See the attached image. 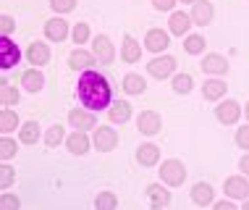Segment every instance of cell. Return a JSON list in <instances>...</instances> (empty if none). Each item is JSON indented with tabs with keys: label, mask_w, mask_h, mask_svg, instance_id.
Masks as SVG:
<instances>
[{
	"label": "cell",
	"mask_w": 249,
	"mask_h": 210,
	"mask_svg": "<svg viewBox=\"0 0 249 210\" xmlns=\"http://www.w3.org/2000/svg\"><path fill=\"white\" fill-rule=\"evenodd\" d=\"M160 126H163V121H160V116L155 111H144V113H139V118H137V129L142 134H147V137H152V134H158L160 132Z\"/></svg>",
	"instance_id": "ba28073f"
},
{
	"label": "cell",
	"mask_w": 249,
	"mask_h": 210,
	"mask_svg": "<svg viewBox=\"0 0 249 210\" xmlns=\"http://www.w3.org/2000/svg\"><path fill=\"white\" fill-rule=\"evenodd\" d=\"M192 202H194V205H199V208L213 205V187L205 184V181L194 184V187H192Z\"/></svg>",
	"instance_id": "44dd1931"
},
{
	"label": "cell",
	"mask_w": 249,
	"mask_h": 210,
	"mask_svg": "<svg viewBox=\"0 0 249 210\" xmlns=\"http://www.w3.org/2000/svg\"><path fill=\"white\" fill-rule=\"evenodd\" d=\"M76 95L82 100L84 108L89 111H100V108H107L110 105V84L103 74L87 69L82 76H79V84H76Z\"/></svg>",
	"instance_id": "6da1fadb"
},
{
	"label": "cell",
	"mask_w": 249,
	"mask_h": 210,
	"mask_svg": "<svg viewBox=\"0 0 249 210\" xmlns=\"http://www.w3.org/2000/svg\"><path fill=\"white\" fill-rule=\"evenodd\" d=\"M11 184H13V168L3 166V168H0V189H8Z\"/></svg>",
	"instance_id": "74e56055"
},
{
	"label": "cell",
	"mask_w": 249,
	"mask_h": 210,
	"mask_svg": "<svg viewBox=\"0 0 249 210\" xmlns=\"http://www.w3.org/2000/svg\"><path fill=\"white\" fill-rule=\"evenodd\" d=\"M215 116H218L220 124H236L239 116H241V105L236 103V100H223L218 108H215Z\"/></svg>",
	"instance_id": "8992f818"
},
{
	"label": "cell",
	"mask_w": 249,
	"mask_h": 210,
	"mask_svg": "<svg viewBox=\"0 0 249 210\" xmlns=\"http://www.w3.org/2000/svg\"><path fill=\"white\" fill-rule=\"evenodd\" d=\"M92 53L100 58V63H113V58H116V50H113L110 39L105 35H97L95 37V45H92Z\"/></svg>",
	"instance_id": "4fadbf2b"
},
{
	"label": "cell",
	"mask_w": 249,
	"mask_h": 210,
	"mask_svg": "<svg viewBox=\"0 0 249 210\" xmlns=\"http://www.w3.org/2000/svg\"><path fill=\"white\" fill-rule=\"evenodd\" d=\"M18 60H21V50H18L8 37H3L0 39V69L8 71V69H13V66L18 63Z\"/></svg>",
	"instance_id": "277c9868"
},
{
	"label": "cell",
	"mask_w": 249,
	"mask_h": 210,
	"mask_svg": "<svg viewBox=\"0 0 249 210\" xmlns=\"http://www.w3.org/2000/svg\"><path fill=\"white\" fill-rule=\"evenodd\" d=\"M181 3H197V0H181Z\"/></svg>",
	"instance_id": "f6af8a7d"
},
{
	"label": "cell",
	"mask_w": 249,
	"mask_h": 210,
	"mask_svg": "<svg viewBox=\"0 0 249 210\" xmlns=\"http://www.w3.org/2000/svg\"><path fill=\"white\" fill-rule=\"evenodd\" d=\"M45 35H48V39H53V42H63V39L69 37V24H66L63 19H50V21L45 24Z\"/></svg>",
	"instance_id": "ac0fdd59"
},
{
	"label": "cell",
	"mask_w": 249,
	"mask_h": 210,
	"mask_svg": "<svg viewBox=\"0 0 249 210\" xmlns=\"http://www.w3.org/2000/svg\"><path fill=\"white\" fill-rule=\"evenodd\" d=\"M247 118H249V103H247Z\"/></svg>",
	"instance_id": "bcb514c9"
},
{
	"label": "cell",
	"mask_w": 249,
	"mask_h": 210,
	"mask_svg": "<svg viewBox=\"0 0 249 210\" xmlns=\"http://www.w3.org/2000/svg\"><path fill=\"white\" fill-rule=\"evenodd\" d=\"M168 45H171V32H163V29H150L147 32L144 47L150 53H163Z\"/></svg>",
	"instance_id": "52a82bcc"
},
{
	"label": "cell",
	"mask_w": 249,
	"mask_h": 210,
	"mask_svg": "<svg viewBox=\"0 0 249 210\" xmlns=\"http://www.w3.org/2000/svg\"><path fill=\"white\" fill-rule=\"evenodd\" d=\"M63 137H66V134H63V126L55 124V126L48 129V134H45V145H48V147H58L60 142H63Z\"/></svg>",
	"instance_id": "f546056e"
},
{
	"label": "cell",
	"mask_w": 249,
	"mask_h": 210,
	"mask_svg": "<svg viewBox=\"0 0 249 210\" xmlns=\"http://www.w3.org/2000/svg\"><path fill=\"white\" fill-rule=\"evenodd\" d=\"M192 76L189 74H178V76H173V90H176L178 95H189L192 92Z\"/></svg>",
	"instance_id": "1f68e13d"
},
{
	"label": "cell",
	"mask_w": 249,
	"mask_h": 210,
	"mask_svg": "<svg viewBox=\"0 0 249 210\" xmlns=\"http://www.w3.org/2000/svg\"><path fill=\"white\" fill-rule=\"evenodd\" d=\"M158 160H160V150H158L155 145H139V147H137V163H139V166H147V168H150V166L158 163Z\"/></svg>",
	"instance_id": "603a6c76"
},
{
	"label": "cell",
	"mask_w": 249,
	"mask_h": 210,
	"mask_svg": "<svg viewBox=\"0 0 249 210\" xmlns=\"http://www.w3.org/2000/svg\"><path fill=\"white\" fill-rule=\"evenodd\" d=\"M147 197H150V202H152L155 210L171 205V192H168L163 184H150V187H147Z\"/></svg>",
	"instance_id": "5bb4252c"
},
{
	"label": "cell",
	"mask_w": 249,
	"mask_h": 210,
	"mask_svg": "<svg viewBox=\"0 0 249 210\" xmlns=\"http://www.w3.org/2000/svg\"><path fill=\"white\" fill-rule=\"evenodd\" d=\"M18 137H21L24 145H35V142L39 139V126H37V121H26V124L18 129Z\"/></svg>",
	"instance_id": "f1b7e54d"
},
{
	"label": "cell",
	"mask_w": 249,
	"mask_h": 210,
	"mask_svg": "<svg viewBox=\"0 0 249 210\" xmlns=\"http://www.w3.org/2000/svg\"><path fill=\"white\" fill-rule=\"evenodd\" d=\"M239 168H241V171H244V173L249 176V155H244V158L239 160Z\"/></svg>",
	"instance_id": "7bdbcfd3"
},
{
	"label": "cell",
	"mask_w": 249,
	"mask_h": 210,
	"mask_svg": "<svg viewBox=\"0 0 249 210\" xmlns=\"http://www.w3.org/2000/svg\"><path fill=\"white\" fill-rule=\"evenodd\" d=\"M184 47H186V53L197 56V53L205 50V37H199V35H189V37L184 39Z\"/></svg>",
	"instance_id": "d6a6232c"
},
{
	"label": "cell",
	"mask_w": 249,
	"mask_h": 210,
	"mask_svg": "<svg viewBox=\"0 0 249 210\" xmlns=\"http://www.w3.org/2000/svg\"><path fill=\"white\" fill-rule=\"evenodd\" d=\"M244 210H249V200H244Z\"/></svg>",
	"instance_id": "ee69618b"
},
{
	"label": "cell",
	"mask_w": 249,
	"mask_h": 210,
	"mask_svg": "<svg viewBox=\"0 0 249 210\" xmlns=\"http://www.w3.org/2000/svg\"><path fill=\"white\" fill-rule=\"evenodd\" d=\"M18 129V116H16V111H11V108H3L0 111V132L3 134H11V132H16Z\"/></svg>",
	"instance_id": "83f0119b"
},
{
	"label": "cell",
	"mask_w": 249,
	"mask_h": 210,
	"mask_svg": "<svg viewBox=\"0 0 249 210\" xmlns=\"http://www.w3.org/2000/svg\"><path fill=\"white\" fill-rule=\"evenodd\" d=\"M50 8L55 13H69L76 8V0H50Z\"/></svg>",
	"instance_id": "d590c367"
},
{
	"label": "cell",
	"mask_w": 249,
	"mask_h": 210,
	"mask_svg": "<svg viewBox=\"0 0 249 210\" xmlns=\"http://www.w3.org/2000/svg\"><path fill=\"white\" fill-rule=\"evenodd\" d=\"M226 194L233 200H247V194H249L247 176H231V179H226Z\"/></svg>",
	"instance_id": "8fae6325"
},
{
	"label": "cell",
	"mask_w": 249,
	"mask_h": 210,
	"mask_svg": "<svg viewBox=\"0 0 249 210\" xmlns=\"http://www.w3.org/2000/svg\"><path fill=\"white\" fill-rule=\"evenodd\" d=\"M226 82L223 79H207L205 82V87H202V97L205 100H220L226 95Z\"/></svg>",
	"instance_id": "d4e9b609"
},
{
	"label": "cell",
	"mask_w": 249,
	"mask_h": 210,
	"mask_svg": "<svg viewBox=\"0 0 249 210\" xmlns=\"http://www.w3.org/2000/svg\"><path fill=\"white\" fill-rule=\"evenodd\" d=\"M192 13H184V11H176V13H171V21H168V29H171V35H176V37H184L186 32H189V26H192Z\"/></svg>",
	"instance_id": "7c38bea8"
},
{
	"label": "cell",
	"mask_w": 249,
	"mask_h": 210,
	"mask_svg": "<svg viewBox=\"0 0 249 210\" xmlns=\"http://www.w3.org/2000/svg\"><path fill=\"white\" fill-rule=\"evenodd\" d=\"M95 60H97L95 53H87V50H73L71 56H69V66H71L73 71H87L89 66H95Z\"/></svg>",
	"instance_id": "9a60e30c"
},
{
	"label": "cell",
	"mask_w": 249,
	"mask_h": 210,
	"mask_svg": "<svg viewBox=\"0 0 249 210\" xmlns=\"http://www.w3.org/2000/svg\"><path fill=\"white\" fill-rule=\"evenodd\" d=\"M215 208L218 210H233V202L231 200H220V202H215Z\"/></svg>",
	"instance_id": "b9f144b4"
},
{
	"label": "cell",
	"mask_w": 249,
	"mask_h": 210,
	"mask_svg": "<svg viewBox=\"0 0 249 210\" xmlns=\"http://www.w3.org/2000/svg\"><path fill=\"white\" fill-rule=\"evenodd\" d=\"M13 29H16V21H13L11 16H3V19H0V32H3V37H8Z\"/></svg>",
	"instance_id": "ab89813d"
},
{
	"label": "cell",
	"mask_w": 249,
	"mask_h": 210,
	"mask_svg": "<svg viewBox=\"0 0 249 210\" xmlns=\"http://www.w3.org/2000/svg\"><path fill=\"white\" fill-rule=\"evenodd\" d=\"M147 71H150V76H155V79H168L173 71H176V60H173L171 56L152 58L150 66H147Z\"/></svg>",
	"instance_id": "5b68a950"
},
{
	"label": "cell",
	"mask_w": 249,
	"mask_h": 210,
	"mask_svg": "<svg viewBox=\"0 0 249 210\" xmlns=\"http://www.w3.org/2000/svg\"><path fill=\"white\" fill-rule=\"evenodd\" d=\"M89 137H87V132H82V129H76V132L71 134L69 139H66V147L73 153V155H84L87 150H89Z\"/></svg>",
	"instance_id": "d6986e66"
},
{
	"label": "cell",
	"mask_w": 249,
	"mask_h": 210,
	"mask_svg": "<svg viewBox=\"0 0 249 210\" xmlns=\"http://www.w3.org/2000/svg\"><path fill=\"white\" fill-rule=\"evenodd\" d=\"M26 60H29L32 66H45L50 60V47L45 42H32L29 50H26Z\"/></svg>",
	"instance_id": "2e32d148"
},
{
	"label": "cell",
	"mask_w": 249,
	"mask_h": 210,
	"mask_svg": "<svg viewBox=\"0 0 249 210\" xmlns=\"http://www.w3.org/2000/svg\"><path fill=\"white\" fill-rule=\"evenodd\" d=\"M121 58H124L126 63H137V60L142 58V45H139L131 35L124 37V45H121Z\"/></svg>",
	"instance_id": "e0dca14e"
},
{
	"label": "cell",
	"mask_w": 249,
	"mask_h": 210,
	"mask_svg": "<svg viewBox=\"0 0 249 210\" xmlns=\"http://www.w3.org/2000/svg\"><path fill=\"white\" fill-rule=\"evenodd\" d=\"M152 5L158 11H173V5H176V0H152Z\"/></svg>",
	"instance_id": "60d3db41"
},
{
	"label": "cell",
	"mask_w": 249,
	"mask_h": 210,
	"mask_svg": "<svg viewBox=\"0 0 249 210\" xmlns=\"http://www.w3.org/2000/svg\"><path fill=\"white\" fill-rule=\"evenodd\" d=\"M95 208H100V210H113V208H118L116 194H113V192H100L97 200H95Z\"/></svg>",
	"instance_id": "4dcf8cb0"
},
{
	"label": "cell",
	"mask_w": 249,
	"mask_h": 210,
	"mask_svg": "<svg viewBox=\"0 0 249 210\" xmlns=\"http://www.w3.org/2000/svg\"><path fill=\"white\" fill-rule=\"evenodd\" d=\"M107 118H110L113 124H126V121L131 118V105L126 103V100H118V103H113L110 111H107Z\"/></svg>",
	"instance_id": "cb8c5ba5"
},
{
	"label": "cell",
	"mask_w": 249,
	"mask_h": 210,
	"mask_svg": "<svg viewBox=\"0 0 249 210\" xmlns=\"http://www.w3.org/2000/svg\"><path fill=\"white\" fill-rule=\"evenodd\" d=\"M147 90V82L139 74H126L124 76V92H129V95H142Z\"/></svg>",
	"instance_id": "4316f807"
},
{
	"label": "cell",
	"mask_w": 249,
	"mask_h": 210,
	"mask_svg": "<svg viewBox=\"0 0 249 210\" xmlns=\"http://www.w3.org/2000/svg\"><path fill=\"white\" fill-rule=\"evenodd\" d=\"M18 90L13 87L8 79H3V84H0V103H3V108H11V105H16L18 103Z\"/></svg>",
	"instance_id": "484cf974"
},
{
	"label": "cell",
	"mask_w": 249,
	"mask_h": 210,
	"mask_svg": "<svg viewBox=\"0 0 249 210\" xmlns=\"http://www.w3.org/2000/svg\"><path fill=\"white\" fill-rule=\"evenodd\" d=\"M215 11H213V3H207V0H197V3H192V21L197 26H207L213 21Z\"/></svg>",
	"instance_id": "9c48e42d"
},
{
	"label": "cell",
	"mask_w": 249,
	"mask_h": 210,
	"mask_svg": "<svg viewBox=\"0 0 249 210\" xmlns=\"http://www.w3.org/2000/svg\"><path fill=\"white\" fill-rule=\"evenodd\" d=\"M21 87L26 92H39L45 87V76H42V71H37V69H29V71H24L21 74Z\"/></svg>",
	"instance_id": "7402d4cb"
},
{
	"label": "cell",
	"mask_w": 249,
	"mask_h": 210,
	"mask_svg": "<svg viewBox=\"0 0 249 210\" xmlns=\"http://www.w3.org/2000/svg\"><path fill=\"white\" fill-rule=\"evenodd\" d=\"M202 71L205 74H226L228 71V60L223 56H218V53H210V56H205V60H202Z\"/></svg>",
	"instance_id": "ffe728a7"
},
{
	"label": "cell",
	"mask_w": 249,
	"mask_h": 210,
	"mask_svg": "<svg viewBox=\"0 0 249 210\" xmlns=\"http://www.w3.org/2000/svg\"><path fill=\"white\" fill-rule=\"evenodd\" d=\"M13 155H16V142H13L8 134H5V137L0 139V158H3V160H11Z\"/></svg>",
	"instance_id": "836d02e7"
},
{
	"label": "cell",
	"mask_w": 249,
	"mask_h": 210,
	"mask_svg": "<svg viewBox=\"0 0 249 210\" xmlns=\"http://www.w3.org/2000/svg\"><path fill=\"white\" fill-rule=\"evenodd\" d=\"M92 145H95L100 153H110V150H116V145H118V134H116V129H107V126L95 129Z\"/></svg>",
	"instance_id": "3957f363"
},
{
	"label": "cell",
	"mask_w": 249,
	"mask_h": 210,
	"mask_svg": "<svg viewBox=\"0 0 249 210\" xmlns=\"http://www.w3.org/2000/svg\"><path fill=\"white\" fill-rule=\"evenodd\" d=\"M236 145L241 150H249V126H241L236 132Z\"/></svg>",
	"instance_id": "f35d334b"
},
{
	"label": "cell",
	"mask_w": 249,
	"mask_h": 210,
	"mask_svg": "<svg viewBox=\"0 0 249 210\" xmlns=\"http://www.w3.org/2000/svg\"><path fill=\"white\" fill-rule=\"evenodd\" d=\"M160 179H163V184L168 187H181L186 179V168L181 160H163V166H160Z\"/></svg>",
	"instance_id": "7a4b0ae2"
},
{
	"label": "cell",
	"mask_w": 249,
	"mask_h": 210,
	"mask_svg": "<svg viewBox=\"0 0 249 210\" xmlns=\"http://www.w3.org/2000/svg\"><path fill=\"white\" fill-rule=\"evenodd\" d=\"M18 205H21L18 197H13V194H8V192L0 194V210H16Z\"/></svg>",
	"instance_id": "8d00e7d4"
},
{
	"label": "cell",
	"mask_w": 249,
	"mask_h": 210,
	"mask_svg": "<svg viewBox=\"0 0 249 210\" xmlns=\"http://www.w3.org/2000/svg\"><path fill=\"white\" fill-rule=\"evenodd\" d=\"M71 37H73V42H76V45H84L87 39H89V24H76V26H73V32H71Z\"/></svg>",
	"instance_id": "e575fe53"
},
{
	"label": "cell",
	"mask_w": 249,
	"mask_h": 210,
	"mask_svg": "<svg viewBox=\"0 0 249 210\" xmlns=\"http://www.w3.org/2000/svg\"><path fill=\"white\" fill-rule=\"evenodd\" d=\"M69 121L73 129H82V132H87V129H95L97 126V118L92 111H82V108H73V111L69 113Z\"/></svg>",
	"instance_id": "30bf717a"
}]
</instances>
